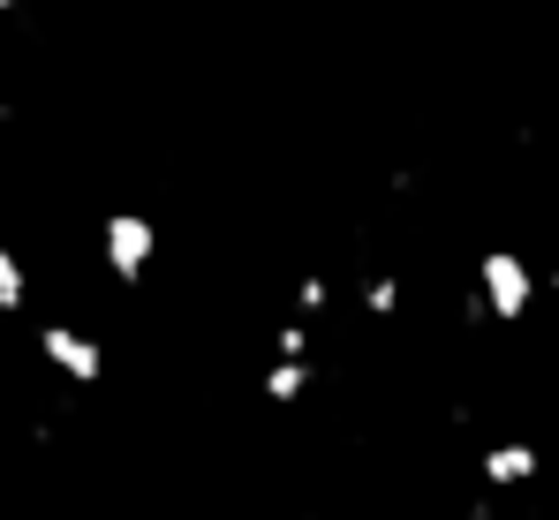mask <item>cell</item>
<instances>
[{
	"mask_svg": "<svg viewBox=\"0 0 559 520\" xmlns=\"http://www.w3.org/2000/svg\"><path fill=\"white\" fill-rule=\"evenodd\" d=\"M476 287H484V310H491L499 325H522L530 302H537V271L514 257V250H491V257L476 264Z\"/></svg>",
	"mask_w": 559,
	"mask_h": 520,
	"instance_id": "obj_1",
	"label": "cell"
},
{
	"mask_svg": "<svg viewBox=\"0 0 559 520\" xmlns=\"http://www.w3.org/2000/svg\"><path fill=\"white\" fill-rule=\"evenodd\" d=\"M152 250H159V234H152L144 211H114L106 219V264H114V279H144Z\"/></svg>",
	"mask_w": 559,
	"mask_h": 520,
	"instance_id": "obj_2",
	"label": "cell"
},
{
	"mask_svg": "<svg viewBox=\"0 0 559 520\" xmlns=\"http://www.w3.org/2000/svg\"><path fill=\"white\" fill-rule=\"evenodd\" d=\"M476 475H484L491 491H530V483L545 475V452H537L530 437H499V445H484Z\"/></svg>",
	"mask_w": 559,
	"mask_h": 520,
	"instance_id": "obj_3",
	"label": "cell"
},
{
	"mask_svg": "<svg viewBox=\"0 0 559 520\" xmlns=\"http://www.w3.org/2000/svg\"><path fill=\"white\" fill-rule=\"evenodd\" d=\"M38 347H46V362H53L61 377H76V385H98V370H106V354H98V340H92V332L46 325V332H38Z\"/></svg>",
	"mask_w": 559,
	"mask_h": 520,
	"instance_id": "obj_4",
	"label": "cell"
},
{
	"mask_svg": "<svg viewBox=\"0 0 559 520\" xmlns=\"http://www.w3.org/2000/svg\"><path fill=\"white\" fill-rule=\"evenodd\" d=\"M302 392H310V354H280L273 370H265V400L273 408H295Z\"/></svg>",
	"mask_w": 559,
	"mask_h": 520,
	"instance_id": "obj_5",
	"label": "cell"
},
{
	"mask_svg": "<svg viewBox=\"0 0 559 520\" xmlns=\"http://www.w3.org/2000/svg\"><path fill=\"white\" fill-rule=\"evenodd\" d=\"M364 310H371V317H393V310H401V279H393V271L364 279Z\"/></svg>",
	"mask_w": 559,
	"mask_h": 520,
	"instance_id": "obj_6",
	"label": "cell"
},
{
	"mask_svg": "<svg viewBox=\"0 0 559 520\" xmlns=\"http://www.w3.org/2000/svg\"><path fill=\"white\" fill-rule=\"evenodd\" d=\"M0 310H23V264L0 250Z\"/></svg>",
	"mask_w": 559,
	"mask_h": 520,
	"instance_id": "obj_7",
	"label": "cell"
},
{
	"mask_svg": "<svg viewBox=\"0 0 559 520\" xmlns=\"http://www.w3.org/2000/svg\"><path fill=\"white\" fill-rule=\"evenodd\" d=\"M325 294H333V287H325V279L310 271V279L295 287V317H318V310H325Z\"/></svg>",
	"mask_w": 559,
	"mask_h": 520,
	"instance_id": "obj_8",
	"label": "cell"
},
{
	"mask_svg": "<svg viewBox=\"0 0 559 520\" xmlns=\"http://www.w3.org/2000/svg\"><path fill=\"white\" fill-rule=\"evenodd\" d=\"M273 347H280V354H310V317H287Z\"/></svg>",
	"mask_w": 559,
	"mask_h": 520,
	"instance_id": "obj_9",
	"label": "cell"
}]
</instances>
